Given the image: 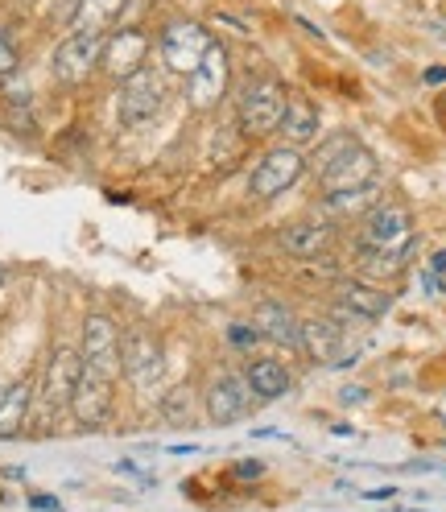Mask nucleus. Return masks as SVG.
I'll return each mask as SVG.
<instances>
[{
    "mask_svg": "<svg viewBox=\"0 0 446 512\" xmlns=\"http://www.w3.org/2000/svg\"><path fill=\"white\" fill-rule=\"evenodd\" d=\"M285 87L277 79H252L240 87V100H236V124L240 133L261 141V137H273L281 128V116H285Z\"/></svg>",
    "mask_w": 446,
    "mask_h": 512,
    "instance_id": "obj_1",
    "label": "nucleus"
},
{
    "mask_svg": "<svg viewBox=\"0 0 446 512\" xmlns=\"http://www.w3.org/2000/svg\"><path fill=\"white\" fill-rule=\"evenodd\" d=\"M166 108V83L157 71L141 67L137 75H129L120 83V100H116V116L124 128H145L162 116Z\"/></svg>",
    "mask_w": 446,
    "mask_h": 512,
    "instance_id": "obj_2",
    "label": "nucleus"
},
{
    "mask_svg": "<svg viewBox=\"0 0 446 512\" xmlns=\"http://www.w3.org/2000/svg\"><path fill=\"white\" fill-rule=\"evenodd\" d=\"M360 248L368 252H409L413 248V215L401 203H376L360 223Z\"/></svg>",
    "mask_w": 446,
    "mask_h": 512,
    "instance_id": "obj_3",
    "label": "nucleus"
},
{
    "mask_svg": "<svg viewBox=\"0 0 446 512\" xmlns=\"http://www.w3.org/2000/svg\"><path fill=\"white\" fill-rule=\"evenodd\" d=\"M120 372L129 384H137V389H153V384L166 376V351L153 331L133 327L129 335H120Z\"/></svg>",
    "mask_w": 446,
    "mask_h": 512,
    "instance_id": "obj_4",
    "label": "nucleus"
},
{
    "mask_svg": "<svg viewBox=\"0 0 446 512\" xmlns=\"http://www.w3.org/2000/svg\"><path fill=\"white\" fill-rule=\"evenodd\" d=\"M306 174V157L294 149V145H277V149H269L257 166H252V174H248V195L252 199H277V195H285L298 178Z\"/></svg>",
    "mask_w": 446,
    "mask_h": 512,
    "instance_id": "obj_5",
    "label": "nucleus"
},
{
    "mask_svg": "<svg viewBox=\"0 0 446 512\" xmlns=\"http://www.w3.org/2000/svg\"><path fill=\"white\" fill-rule=\"evenodd\" d=\"M211 46H215V38L199 21H170L162 29V38H157V50H162L166 71H174V75H190Z\"/></svg>",
    "mask_w": 446,
    "mask_h": 512,
    "instance_id": "obj_6",
    "label": "nucleus"
},
{
    "mask_svg": "<svg viewBox=\"0 0 446 512\" xmlns=\"http://www.w3.org/2000/svg\"><path fill=\"white\" fill-rule=\"evenodd\" d=\"M104 38L108 34H79V29H71V34L58 42L54 58H50L54 79L67 83V87L87 83V75L100 67V58H104Z\"/></svg>",
    "mask_w": 446,
    "mask_h": 512,
    "instance_id": "obj_7",
    "label": "nucleus"
},
{
    "mask_svg": "<svg viewBox=\"0 0 446 512\" xmlns=\"http://www.w3.org/2000/svg\"><path fill=\"white\" fill-rule=\"evenodd\" d=\"M318 174V186L327 190V195H335V190H356V186H372L380 182V166H376V153L364 149L360 141H352L343 153H335L331 162L323 170H314Z\"/></svg>",
    "mask_w": 446,
    "mask_h": 512,
    "instance_id": "obj_8",
    "label": "nucleus"
},
{
    "mask_svg": "<svg viewBox=\"0 0 446 512\" xmlns=\"http://www.w3.org/2000/svg\"><path fill=\"white\" fill-rule=\"evenodd\" d=\"M79 356H83V368L116 380V372H120V331H116V323L108 314H87L83 318Z\"/></svg>",
    "mask_w": 446,
    "mask_h": 512,
    "instance_id": "obj_9",
    "label": "nucleus"
},
{
    "mask_svg": "<svg viewBox=\"0 0 446 512\" xmlns=\"http://www.w3.org/2000/svg\"><path fill=\"white\" fill-rule=\"evenodd\" d=\"M228 79H232V58H228V50L211 46V50L203 54L199 67L186 75V100L195 104L199 112H207V108H215V104L223 100V95H228Z\"/></svg>",
    "mask_w": 446,
    "mask_h": 512,
    "instance_id": "obj_10",
    "label": "nucleus"
},
{
    "mask_svg": "<svg viewBox=\"0 0 446 512\" xmlns=\"http://www.w3.org/2000/svg\"><path fill=\"white\" fill-rule=\"evenodd\" d=\"M79 376H83V356L75 347H58L46 364V376H42V405H46L50 418H58L62 409H71Z\"/></svg>",
    "mask_w": 446,
    "mask_h": 512,
    "instance_id": "obj_11",
    "label": "nucleus"
},
{
    "mask_svg": "<svg viewBox=\"0 0 446 512\" xmlns=\"http://www.w3.org/2000/svg\"><path fill=\"white\" fill-rule=\"evenodd\" d=\"M112 405H116V397H112V376H100V372L83 368V376H79V384H75V397H71L75 422L87 426V430H100V426H108V418H112Z\"/></svg>",
    "mask_w": 446,
    "mask_h": 512,
    "instance_id": "obj_12",
    "label": "nucleus"
},
{
    "mask_svg": "<svg viewBox=\"0 0 446 512\" xmlns=\"http://www.w3.org/2000/svg\"><path fill=\"white\" fill-rule=\"evenodd\" d=\"M149 46H153V42H149L145 29H116V34L104 38V58H100V67H104L116 83H124L129 75H137V71L145 67Z\"/></svg>",
    "mask_w": 446,
    "mask_h": 512,
    "instance_id": "obj_13",
    "label": "nucleus"
},
{
    "mask_svg": "<svg viewBox=\"0 0 446 512\" xmlns=\"http://www.w3.org/2000/svg\"><path fill=\"white\" fill-rule=\"evenodd\" d=\"M302 351L323 368H347V360H356V351L347 356V331L335 323V318H306Z\"/></svg>",
    "mask_w": 446,
    "mask_h": 512,
    "instance_id": "obj_14",
    "label": "nucleus"
},
{
    "mask_svg": "<svg viewBox=\"0 0 446 512\" xmlns=\"http://www.w3.org/2000/svg\"><path fill=\"white\" fill-rule=\"evenodd\" d=\"M207 418L215 426H232L240 418H248V409H252V389H248V380L228 372V376H219L211 380V389H207Z\"/></svg>",
    "mask_w": 446,
    "mask_h": 512,
    "instance_id": "obj_15",
    "label": "nucleus"
},
{
    "mask_svg": "<svg viewBox=\"0 0 446 512\" xmlns=\"http://www.w3.org/2000/svg\"><path fill=\"white\" fill-rule=\"evenodd\" d=\"M252 327H257L265 339L281 343V347H302V323L285 302H261L257 310H252Z\"/></svg>",
    "mask_w": 446,
    "mask_h": 512,
    "instance_id": "obj_16",
    "label": "nucleus"
},
{
    "mask_svg": "<svg viewBox=\"0 0 446 512\" xmlns=\"http://www.w3.org/2000/svg\"><path fill=\"white\" fill-rule=\"evenodd\" d=\"M339 306L352 310L360 323H376V318H385L393 310V294L376 290V285H368V281H343L339 285Z\"/></svg>",
    "mask_w": 446,
    "mask_h": 512,
    "instance_id": "obj_17",
    "label": "nucleus"
},
{
    "mask_svg": "<svg viewBox=\"0 0 446 512\" xmlns=\"http://www.w3.org/2000/svg\"><path fill=\"white\" fill-rule=\"evenodd\" d=\"M335 240V232L327 228V223L318 219H302V223H290V228L281 232V248L290 256H302V261H314L318 252H327Z\"/></svg>",
    "mask_w": 446,
    "mask_h": 512,
    "instance_id": "obj_18",
    "label": "nucleus"
},
{
    "mask_svg": "<svg viewBox=\"0 0 446 512\" xmlns=\"http://www.w3.org/2000/svg\"><path fill=\"white\" fill-rule=\"evenodd\" d=\"M124 9H129V0H75L71 29H79V34H108L124 17Z\"/></svg>",
    "mask_w": 446,
    "mask_h": 512,
    "instance_id": "obj_19",
    "label": "nucleus"
},
{
    "mask_svg": "<svg viewBox=\"0 0 446 512\" xmlns=\"http://www.w3.org/2000/svg\"><path fill=\"white\" fill-rule=\"evenodd\" d=\"M281 133H285V145H310L318 137V108L306 100V95H290L285 100V116H281Z\"/></svg>",
    "mask_w": 446,
    "mask_h": 512,
    "instance_id": "obj_20",
    "label": "nucleus"
},
{
    "mask_svg": "<svg viewBox=\"0 0 446 512\" xmlns=\"http://www.w3.org/2000/svg\"><path fill=\"white\" fill-rule=\"evenodd\" d=\"M244 380H248L252 397H261V401H277V397L290 393V368L281 360H252Z\"/></svg>",
    "mask_w": 446,
    "mask_h": 512,
    "instance_id": "obj_21",
    "label": "nucleus"
},
{
    "mask_svg": "<svg viewBox=\"0 0 446 512\" xmlns=\"http://www.w3.org/2000/svg\"><path fill=\"white\" fill-rule=\"evenodd\" d=\"M29 405H34V384H29V380L9 384L5 397H0V438H17L25 430Z\"/></svg>",
    "mask_w": 446,
    "mask_h": 512,
    "instance_id": "obj_22",
    "label": "nucleus"
},
{
    "mask_svg": "<svg viewBox=\"0 0 446 512\" xmlns=\"http://www.w3.org/2000/svg\"><path fill=\"white\" fill-rule=\"evenodd\" d=\"M376 195H380V182L372 186H356V190H335V195H327L323 211L331 219H352V215H368L376 207Z\"/></svg>",
    "mask_w": 446,
    "mask_h": 512,
    "instance_id": "obj_23",
    "label": "nucleus"
},
{
    "mask_svg": "<svg viewBox=\"0 0 446 512\" xmlns=\"http://www.w3.org/2000/svg\"><path fill=\"white\" fill-rule=\"evenodd\" d=\"M409 252H368V248H360V269L368 277H397L405 269V261H409Z\"/></svg>",
    "mask_w": 446,
    "mask_h": 512,
    "instance_id": "obj_24",
    "label": "nucleus"
},
{
    "mask_svg": "<svg viewBox=\"0 0 446 512\" xmlns=\"http://www.w3.org/2000/svg\"><path fill=\"white\" fill-rule=\"evenodd\" d=\"M352 141H356L352 133H335V137H327L323 145H318V149H314V162H310V166H314V170H323V166L331 162V157H335V153H343V149H347V145H352Z\"/></svg>",
    "mask_w": 446,
    "mask_h": 512,
    "instance_id": "obj_25",
    "label": "nucleus"
},
{
    "mask_svg": "<svg viewBox=\"0 0 446 512\" xmlns=\"http://www.w3.org/2000/svg\"><path fill=\"white\" fill-rule=\"evenodd\" d=\"M162 409H166V418H170V422H190V393H182V389L170 393Z\"/></svg>",
    "mask_w": 446,
    "mask_h": 512,
    "instance_id": "obj_26",
    "label": "nucleus"
},
{
    "mask_svg": "<svg viewBox=\"0 0 446 512\" xmlns=\"http://www.w3.org/2000/svg\"><path fill=\"white\" fill-rule=\"evenodd\" d=\"M17 67H21V54H17V46L0 34V79H9V75H17Z\"/></svg>",
    "mask_w": 446,
    "mask_h": 512,
    "instance_id": "obj_27",
    "label": "nucleus"
},
{
    "mask_svg": "<svg viewBox=\"0 0 446 512\" xmlns=\"http://www.w3.org/2000/svg\"><path fill=\"white\" fill-rule=\"evenodd\" d=\"M257 339H261L257 327H232V343L236 347H248V343H257Z\"/></svg>",
    "mask_w": 446,
    "mask_h": 512,
    "instance_id": "obj_28",
    "label": "nucleus"
},
{
    "mask_svg": "<svg viewBox=\"0 0 446 512\" xmlns=\"http://www.w3.org/2000/svg\"><path fill=\"white\" fill-rule=\"evenodd\" d=\"M236 475H240V479H261V475H265V463H257V459H244V463L236 467Z\"/></svg>",
    "mask_w": 446,
    "mask_h": 512,
    "instance_id": "obj_29",
    "label": "nucleus"
},
{
    "mask_svg": "<svg viewBox=\"0 0 446 512\" xmlns=\"http://www.w3.org/2000/svg\"><path fill=\"white\" fill-rule=\"evenodd\" d=\"M339 397H343V405H360V401H364L368 393H364V389H343Z\"/></svg>",
    "mask_w": 446,
    "mask_h": 512,
    "instance_id": "obj_30",
    "label": "nucleus"
},
{
    "mask_svg": "<svg viewBox=\"0 0 446 512\" xmlns=\"http://www.w3.org/2000/svg\"><path fill=\"white\" fill-rule=\"evenodd\" d=\"M389 496H397L393 488H372V492H364V500H389Z\"/></svg>",
    "mask_w": 446,
    "mask_h": 512,
    "instance_id": "obj_31",
    "label": "nucleus"
},
{
    "mask_svg": "<svg viewBox=\"0 0 446 512\" xmlns=\"http://www.w3.org/2000/svg\"><path fill=\"white\" fill-rule=\"evenodd\" d=\"M426 83H446V67H434V71H426Z\"/></svg>",
    "mask_w": 446,
    "mask_h": 512,
    "instance_id": "obj_32",
    "label": "nucleus"
},
{
    "mask_svg": "<svg viewBox=\"0 0 446 512\" xmlns=\"http://www.w3.org/2000/svg\"><path fill=\"white\" fill-rule=\"evenodd\" d=\"M434 273H446V252H434V261H430Z\"/></svg>",
    "mask_w": 446,
    "mask_h": 512,
    "instance_id": "obj_33",
    "label": "nucleus"
},
{
    "mask_svg": "<svg viewBox=\"0 0 446 512\" xmlns=\"http://www.w3.org/2000/svg\"><path fill=\"white\" fill-rule=\"evenodd\" d=\"M5 281H9V273H5V269H0V290H5Z\"/></svg>",
    "mask_w": 446,
    "mask_h": 512,
    "instance_id": "obj_34",
    "label": "nucleus"
},
{
    "mask_svg": "<svg viewBox=\"0 0 446 512\" xmlns=\"http://www.w3.org/2000/svg\"><path fill=\"white\" fill-rule=\"evenodd\" d=\"M5 389H9V384H0V397H5Z\"/></svg>",
    "mask_w": 446,
    "mask_h": 512,
    "instance_id": "obj_35",
    "label": "nucleus"
},
{
    "mask_svg": "<svg viewBox=\"0 0 446 512\" xmlns=\"http://www.w3.org/2000/svg\"><path fill=\"white\" fill-rule=\"evenodd\" d=\"M413 512H418V508H413Z\"/></svg>",
    "mask_w": 446,
    "mask_h": 512,
    "instance_id": "obj_36",
    "label": "nucleus"
}]
</instances>
